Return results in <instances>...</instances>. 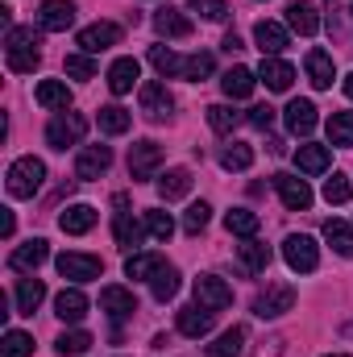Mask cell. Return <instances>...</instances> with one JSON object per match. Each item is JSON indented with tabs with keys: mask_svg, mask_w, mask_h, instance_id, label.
Returning <instances> with one entry per match:
<instances>
[{
	"mask_svg": "<svg viewBox=\"0 0 353 357\" xmlns=\"http://www.w3.org/2000/svg\"><path fill=\"white\" fill-rule=\"evenodd\" d=\"M150 63H154L158 75H167V79H191V84H200V79H208L216 71L212 54H175L167 46H150Z\"/></svg>",
	"mask_w": 353,
	"mask_h": 357,
	"instance_id": "1",
	"label": "cell"
},
{
	"mask_svg": "<svg viewBox=\"0 0 353 357\" xmlns=\"http://www.w3.org/2000/svg\"><path fill=\"white\" fill-rule=\"evenodd\" d=\"M38 46H42V42H38V33H33V29L13 25V29H8V38H4V50H8V71L29 75V71L42 63V50H38Z\"/></svg>",
	"mask_w": 353,
	"mask_h": 357,
	"instance_id": "2",
	"label": "cell"
},
{
	"mask_svg": "<svg viewBox=\"0 0 353 357\" xmlns=\"http://www.w3.org/2000/svg\"><path fill=\"white\" fill-rule=\"evenodd\" d=\"M42 178H46V167H42V158H17L13 167H8V195L13 199H33L38 191H42Z\"/></svg>",
	"mask_w": 353,
	"mask_h": 357,
	"instance_id": "3",
	"label": "cell"
},
{
	"mask_svg": "<svg viewBox=\"0 0 353 357\" xmlns=\"http://www.w3.org/2000/svg\"><path fill=\"white\" fill-rule=\"evenodd\" d=\"M84 133H88V121H84L80 112H59V116L46 125V142H50L54 150L80 146V142H84Z\"/></svg>",
	"mask_w": 353,
	"mask_h": 357,
	"instance_id": "4",
	"label": "cell"
},
{
	"mask_svg": "<svg viewBox=\"0 0 353 357\" xmlns=\"http://www.w3.org/2000/svg\"><path fill=\"white\" fill-rule=\"evenodd\" d=\"M283 258H287V266L295 270V274H312V270L320 266V250H316V241L308 233H291L283 241Z\"/></svg>",
	"mask_w": 353,
	"mask_h": 357,
	"instance_id": "5",
	"label": "cell"
},
{
	"mask_svg": "<svg viewBox=\"0 0 353 357\" xmlns=\"http://www.w3.org/2000/svg\"><path fill=\"white\" fill-rule=\"evenodd\" d=\"M291 307H295V287H287V282H266V291H258V299H254V316H262V320H274Z\"/></svg>",
	"mask_w": 353,
	"mask_h": 357,
	"instance_id": "6",
	"label": "cell"
},
{
	"mask_svg": "<svg viewBox=\"0 0 353 357\" xmlns=\"http://www.w3.org/2000/svg\"><path fill=\"white\" fill-rule=\"evenodd\" d=\"M195 303L208 307V312H225L233 303V287L225 278H216V274H200L195 278Z\"/></svg>",
	"mask_w": 353,
	"mask_h": 357,
	"instance_id": "7",
	"label": "cell"
},
{
	"mask_svg": "<svg viewBox=\"0 0 353 357\" xmlns=\"http://www.w3.org/2000/svg\"><path fill=\"white\" fill-rule=\"evenodd\" d=\"M158 167H163V146H158V142H137V146L129 150V175H133V183L154 178Z\"/></svg>",
	"mask_w": 353,
	"mask_h": 357,
	"instance_id": "8",
	"label": "cell"
},
{
	"mask_svg": "<svg viewBox=\"0 0 353 357\" xmlns=\"http://www.w3.org/2000/svg\"><path fill=\"white\" fill-rule=\"evenodd\" d=\"M274 191H278V199H283L287 212H308V208H312V187H308L303 178L274 175Z\"/></svg>",
	"mask_w": 353,
	"mask_h": 357,
	"instance_id": "9",
	"label": "cell"
},
{
	"mask_svg": "<svg viewBox=\"0 0 353 357\" xmlns=\"http://www.w3.org/2000/svg\"><path fill=\"white\" fill-rule=\"evenodd\" d=\"M59 274L71 278V282H91V278L104 274V262L96 254H63L59 258Z\"/></svg>",
	"mask_w": 353,
	"mask_h": 357,
	"instance_id": "10",
	"label": "cell"
},
{
	"mask_svg": "<svg viewBox=\"0 0 353 357\" xmlns=\"http://www.w3.org/2000/svg\"><path fill=\"white\" fill-rule=\"evenodd\" d=\"M100 312H104L112 324H121V320H129V316L137 312V299H133V291H125V287H104V291H100Z\"/></svg>",
	"mask_w": 353,
	"mask_h": 357,
	"instance_id": "11",
	"label": "cell"
},
{
	"mask_svg": "<svg viewBox=\"0 0 353 357\" xmlns=\"http://www.w3.org/2000/svg\"><path fill=\"white\" fill-rule=\"evenodd\" d=\"M38 21H42L46 33H67V29L75 25V4H71V0H42Z\"/></svg>",
	"mask_w": 353,
	"mask_h": 357,
	"instance_id": "12",
	"label": "cell"
},
{
	"mask_svg": "<svg viewBox=\"0 0 353 357\" xmlns=\"http://www.w3.org/2000/svg\"><path fill=\"white\" fill-rule=\"evenodd\" d=\"M171 108H175V96L167 91V84H158V79L142 84V112H146L150 121H167Z\"/></svg>",
	"mask_w": 353,
	"mask_h": 357,
	"instance_id": "13",
	"label": "cell"
},
{
	"mask_svg": "<svg viewBox=\"0 0 353 357\" xmlns=\"http://www.w3.org/2000/svg\"><path fill=\"white\" fill-rule=\"evenodd\" d=\"M117 42H121V25H112V21H96L88 29H80V50L84 54H100Z\"/></svg>",
	"mask_w": 353,
	"mask_h": 357,
	"instance_id": "14",
	"label": "cell"
},
{
	"mask_svg": "<svg viewBox=\"0 0 353 357\" xmlns=\"http://www.w3.org/2000/svg\"><path fill=\"white\" fill-rule=\"evenodd\" d=\"M112 167V150L108 146H84L80 150V158H75V178H100L104 171Z\"/></svg>",
	"mask_w": 353,
	"mask_h": 357,
	"instance_id": "15",
	"label": "cell"
},
{
	"mask_svg": "<svg viewBox=\"0 0 353 357\" xmlns=\"http://www.w3.org/2000/svg\"><path fill=\"white\" fill-rule=\"evenodd\" d=\"M254 42H258V50H262V59H278L291 38H287V29H283L278 21H258V25H254Z\"/></svg>",
	"mask_w": 353,
	"mask_h": 357,
	"instance_id": "16",
	"label": "cell"
},
{
	"mask_svg": "<svg viewBox=\"0 0 353 357\" xmlns=\"http://www.w3.org/2000/svg\"><path fill=\"white\" fill-rule=\"evenodd\" d=\"M287 25H291L299 38H312V33L320 29V13H316V4H312V0H295V4H287Z\"/></svg>",
	"mask_w": 353,
	"mask_h": 357,
	"instance_id": "17",
	"label": "cell"
},
{
	"mask_svg": "<svg viewBox=\"0 0 353 357\" xmlns=\"http://www.w3.org/2000/svg\"><path fill=\"white\" fill-rule=\"evenodd\" d=\"M212 316H216V312H208V307L191 303V307H183V312H179V333H183V337H191V341H200V337H208V333H212Z\"/></svg>",
	"mask_w": 353,
	"mask_h": 357,
	"instance_id": "18",
	"label": "cell"
},
{
	"mask_svg": "<svg viewBox=\"0 0 353 357\" xmlns=\"http://www.w3.org/2000/svg\"><path fill=\"white\" fill-rule=\"evenodd\" d=\"M316 121H320V116H316V104H312V100H291V104H287V129H291L295 137H308V133L316 129Z\"/></svg>",
	"mask_w": 353,
	"mask_h": 357,
	"instance_id": "19",
	"label": "cell"
},
{
	"mask_svg": "<svg viewBox=\"0 0 353 357\" xmlns=\"http://www.w3.org/2000/svg\"><path fill=\"white\" fill-rule=\"evenodd\" d=\"M54 316H59V320H67V324L84 320V316H88V295H84V291H75V287H63V291H59V299H54Z\"/></svg>",
	"mask_w": 353,
	"mask_h": 357,
	"instance_id": "20",
	"label": "cell"
},
{
	"mask_svg": "<svg viewBox=\"0 0 353 357\" xmlns=\"http://www.w3.org/2000/svg\"><path fill=\"white\" fill-rule=\"evenodd\" d=\"M258 79H262L270 91H287L291 84H295V67H291V63H283V59H262Z\"/></svg>",
	"mask_w": 353,
	"mask_h": 357,
	"instance_id": "21",
	"label": "cell"
},
{
	"mask_svg": "<svg viewBox=\"0 0 353 357\" xmlns=\"http://www.w3.org/2000/svg\"><path fill=\"white\" fill-rule=\"evenodd\" d=\"M329 162H333V150H329V146H299V150H295V167H299L303 175H324Z\"/></svg>",
	"mask_w": 353,
	"mask_h": 357,
	"instance_id": "22",
	"label": "cell"
},
{
	"mask_svg": "<svg viewBox=\"0 0 353 357\" xmlns=\"http://www.w3.org/2000/svg\"><path fill=\"white\" fill-rule=\"evenodd\" d=\"M46 258H50V245H46L42 237H33V241H25L21 250H13L8 266H13V270H38Z\"/></svg>",
	"mask_w": 353,
	"mask_h": 357,
	"instance_id": "23",
	"label": "cell"
},
{
	"mask_svg": "<svg viewBox=\"0 0 353 357\" xmlns=\"http://www.w3.org/2000/svg\"><path fill=\"white\" fill-rule=\"evenodd\" d=\"M254 84H258V75H254L250 67H229V71L220 75V88H225L229 100H246V96L254 91Z\"/></svg>",
	"mask_w": 353,
	"mask_h": 357,
	"instance_id": "24",
	"label": "cell"
},
{
	"mask_svg": "<svg viewBox=\"0 0 353 357\" xmlns=\"http://www.w3.org/2000/svg\"><path fill=\"white\" fill-rule=\"evenodd\" d=\"M137 75H142L137 59H117V63L108 67V88L117 91V96H125V91H133V84H137Z\"/></svg>",
	"mask_w": 353,
	"mask_h": 357,
	"instance_id": "25",
	"label": "cell"
},
{
	"mask_svg": "<svg viewBox=\"0 0 353 357\" xmlns=\"http://www.w3.org/2000/svg\"><path fill=\"white\" fill-rule=\"evenodd\" d=\"M112 237H117L121 250H137L142 237H146V229H142V220H133L129 212H117V220H112Z\"/></svg>",
	"mask_w": 353,
	"mask_h": 357,
	"instance_id": "26",
	"label": "cell"
},
{
	"mask_svg": "<svg viewBox=\"0 0 353 357\" xmlns=\"http://www.w3.org/2000/svg\"><path fill=\"white\" fill-rule=\"evenodd\" d=\"M46 299V287H42V278H21L17 282V316H33L38 312V303Z\"/></svg>",
	"mask_w": 353,
	"mask_h": 357,
	"instance_id": "27",
	"label": "cell"
},
{
	"mask_svg": "<svg viewBox=\"0 0 353 357\" xmlns=\"http://www.w3.org/2000/svg\"><path fill=\"white\" fill-rule=\"evenodd\" d=\"M91 225H96V208H91V204H71V208L59 216V229H63V233H71V237L88 233Z\"/></svg>",
	"mask_w": 353,
	"mask_h": 357,
	"instance_id": "28",
	"label": "cell"
},
{
	"mask_svg": "<svg viewBox=\"0 0 353 357\" xmlns=\"http://www.w3.org/2000/svg\"><path fill=\"white\" fill-rule=\"evenodd\" d=\"M333 75H337V67H333V54H324V50H308V79H312V88H333Z\"/></svg>",
	"mask_w": 353,
	"mask_h": 357,
	"instance_id": "29",
	"label": "cell"
},
{
	"mask_svg": "<svg viewBox=\"0 0 353 357\" xmlns=\"http://www.w3.org/2000/svg\"><path fill=\"white\" fill-rule=\"evenodd\" d=\"M154 29H158L163 38H191V21H187L179 8H171V4L154 13Z\"/></svg>",
	"mask_w": 353,
	"mask_h": 357,
	"instance_id": "30",
	"label": "cell"
},
{
	"mask_svg": "<svg viewBox=\"0 0 353 357\" xmlns=\"http://www.w3.org/2000/svg\"><path fill=\"white\" fill-rule=\"evenodd\" d=\"M33 100L42 104V108H71V88L67 84H59V79H42L38 88H33Z\"/></svg>",
	"mask_w": 353,
	"mask_h": 357,
	"instance_id": "31",
	"label": "cell"
},
{
	"mask_svg": "<svg viewBox=\"0 0 353 357\" xmlns=\"http://www.w3.org/2000/svg\"><path fill=\"white\" fill-rule=\"evenodd\" d=\"M191 191V171L187 167H175V171H167V175L158 178V195L167 199V204H175Z\"/></svg>",
	"mask_w": 353,
	"mask_h": 357,
	"instance_id": "32",
	"label": "cell"
},
{
	"mask_svg": "<svg viewBox=\"0 0 353 357\" xmlns=\"http://www.w3.org/2000/svg\"><path fill=\"white\" fill-rule=\"evenodd\" d=\"M225 229H229L233 237H258L262 220H258V212H250V208H233V212H225Z\"/></svg>",
	"mask_w": 353,
	"mask_h": 357,
	"instance_id": "33",
	"label": "cell"
},
{
	"mask_svg": "<svg viewBox=\"0 0 353 357\" xmlns=\"http://www.w3.org/2000/svg\"><path fill=\"white\" fill-rule=\"evenodd\" d=\"M266 266H270V245L246 237V245H241V270H246V274H262Z\"/></svg>",
	"mask_w": 353,
	"mask_h": 357,
	"instance_id": "34",
	"label": "cell"
},
{
	"mask_svg": "<svg viewBox=\"0 0 353 357\" xmlns=\"http://www.w3.org/2000/svg\"><path fill=\"white\" fill-rule=\"evenodd\" d=\"M329 29L337 38L353 33V0H329Z\"/></svg>",
	"mask_w": 353,
	"mask_h": 357,
	"instance_id": "35",
	"label": "cell"
},
{
	"mask_svg": "<svg viewBox=\"0 0 353 357\" xmlns=\"http://www.w3.org/2000/svg\"><path fill=\"white\" fill-rule=\"evenodd\" d=\"M150 291H154V299H158V303L175 299V291H179V270L163 262V266L154 270V278H150Z\"/></svg>",
	"mask_w": 353,
	"mask_h": 357,
	"instance_id": "36",
	"label": "cell"
},
{
	"mask_svg": "<svg viewBox=\"0 0 353 357\" xmlns=\"http://www.w3.org/2000/svg\"><path fill=\"white\" fill-rule=\"evenodd\" d=\"M100 129L104 133H112V137H121V133H129V125H133V116L121 108V104H108V108H100Z\"/></svg>",
	"mask_w": 353,
	"mask_h": 357,
	"instance_id": "37",
	"label": "cell"
},
{
	"mask_svg": "<svg viewBox=\"0 0 353 357\" xmlns=\"http://www.w3.org/2000/svg\"><path fill=\"white\" fill-rule=\"evenodd\" d=\"M324 241H329L341 258H353V229L345 220H329V225H324Z\"/></svg>",
	"mask_w": 353,
	"mask_h": 357,
	"instance_id": "38",
	"label": "cell"
},
{
	"mask_svg": "<svg viewBox=\"0 0 353 357\" xmlns=\"http://www.w3.org/2000/svg\"><path fill=\"white\" fill-rule=\"evenodd\" d=\"M241 345H246V328H229V333H220V337L208 345V357H237Z\"/></svg>",
	"mask_w": 353,
	"mask_h": 357,
	"instance_id": "39",
	"label": "cell"
},
{
	"mask_svg": "<svg viewBox=\"0 0 353 357\" xmlns=\"http://www.w3.org/2000/svg\"><path fill=\"white\" fill-rule=\"evenodd\" d=\"M329 142L341 146V150H350L353 146V112H333L329 116Z\"/></svg>",
	"mask_w": 353,
	"mask_h": 357,
	"instance_id": "40",
	"label": "cell"
},
{
	"mask_svg": "<svg viewBox=\"0 0 353 357\" xmlns=\"http://www.w3.org/2000/svg\"><path fill=\"white\" fill-rule=\"evenodd\" d=\"M208 125H212L216 133H233V129L241 125V112L229 108V104H212V108H208Z\"/></svg>",
	"mask_w": 353,
	"mask_h": 357,
	"instance_id": "41",
	"label": "cell"
},
{
	"mask_svg": "<svg viewBox=\"0 0 353 357\" xmlns=\"http://www.w3.org/2000/svg\"><path fill=\"white\" fill-rule=\"evenodd\" d=\"M220 167H225V171H250V167H254V150H250L246 142H233V146L220 154Z\"/></svg>",
	"mask_w": 353,
	"mask_h": 357,
	"instance_id": "42",
	"label": "cell"
},
{
	"mask_svg": "<svg viewBox=\"0 0 353 357\" xmlns=\"http://www.w3.org/2000/svg\"><path fill=\"white\" fill-rule=\"evenodd\" d=\"M146 233L154 237V241H171L175 237V220H171V212H146Z\"/></svg>",
	"mask_w": 353,
	"mask_h": 357,
	"instance_id": "43",
	"label": "cell"
},
{
	"mask_svg": "<svg viewBox=\"0 0 353 357\" xmlns=\"http://www.w3.org/2000/svg\"><path fill=\"white\" fill-rule=\"evenodd\" d=\"M163 266V258L158 254H129V262H125V274L129 278H154V270Z\"/></svg>",
	"mask_w": 353,
	"mask_h": 357,
	"instance_id": "44",
	"label": "cell"
},
{
	"mask_svg": "<svg viewBox=\"0 0 353 357\" xmlns=\"http://www.w3.org/2000/svg\"><path fill=\"white\" fill-rule=\"evenodd\" d=\"M4 357H29L33 354V337L29 333H21V328H8L4 333V349H0Z\"/></svg>",
	"mask_w": 353,
	"mask_h": 357,
	"instance_id": "45",
	"label": "cell"
},
{
	"mask_svg": "<svg viewBox=\"0 0 353 357\" xmlns=\"http://www.w3.org/2000/svg\"><path fill=\"white\" fill-rule=\"evenodd\" d=\"M54 349L63 357H80V354H88L91 349V337L88 333H63L59 341H54Z\"/></svg>",
	"mask_w": 353,
	"mask_h": 357,
	"instance_id": "46",
	"label": "cell"
},
{
	"mask_svg": "<svg viewBox=\"0 0 353 357\" xmlns=\"http://www.w3.org/2000/svg\"><path fill=\"white\" fill-rule=\"evenodd\" d=\"M208 220H212V208L200 199V204H191V208H187V216H183V229H187V233H204V229H208Z\"/></svg>",
	"mask_w": 353,
	"mask_h": 357,
	"instance_id": "47",
	"label": "cell"
},
{
	"mask_svg": "<svg viewBox=\"0 0 353 357\" xmlns=\"http://www.w3.org/2000/svg\"><path fill=\"white\" fill-rule=\"evenodd\" d=\"M350 195H353V187H350L345 175L324 178V199H329V204H350Z\"/></svg>",
	"mask_w": 353,
	"mask_h": 357,
	"instance_id": "48",
	"label": "cell"
},
{
	"mask_svg": "<svg viewBox=\"0 0 353 357\" xmlns=\"http://www.w3.org/2000/svg\"><path fill=\"white\" fill-rule=\"evenodd\" d=\"M191 8H195L200 17H208V21H225V17H229V4H225V0H191Z\"/></svg>",
	"mask_w": 353,
	"mask_h": 357,
	"instance_id": "49",
	"label": "cell"
},
{
	"mask_svg": "<svg viewBox=\"0 0 353 357\" xmlns=\"http://www.w3.org/2000/svg\"><path fill=\"white\" fill-rule=\"evenodd\" d=\"M67 75H75V79H91V75H96V63H91L88 54H67Z\"/></svg>",
	"mask_w": 353,
	"mask_h": 357,
	"instance_id": "50",
	"label": "cell"
},
{
	"mask_svg": "<svg viewBox=\"0 0 353 357\" xmlns=\"http://www.w3.org/2000/svg\"><path fill=\"white\" fill-rule=\"evenodd\" d=\"M250 125H254V129H270V125H274V108H270V104L250 108Z\"/></svg>",
	"mask_w": 353,
	"mask_h": 357,
	"instance_id": "51",
	"label": "cell"
},
{
	"mask_svg": "<svg viewBox=\"0 0 353 357\" xmlns=\"http://www.w3.org/2000/svg\"><path fill=\"white\" fill-rule=\"evenodd\" d=\"M13 229H17V220H13V212L4 208V216H0V233H4V237H13Z\"/></svg>",
	"mask_w": 353,
	"mask_h": 357,
	"instance_id": "52",
	"label": "cell"
},
{
	"mask_svg": "<svg viewBox=\"0 0 353 357\" xmlns=\"http://www.w3.org/2000/svg\"><path fill=\"white\" fill-rule=\"evenodd\" d=\"M220 46H225L229 54H237V50H241V38H237V33H225V42H220Z\"/></svg>",
	"mask_w": 353,
	"mask_h": 357,
	"instance_id": "53",
	"label": "cell"
},
{
	"mask_svg": "<svg viewBox=\"0 0 353 357\" xmlns=\"http://www.w3.org/2000/svg\"><path fill=\"white\" fill-rule=\"evenodd\" d=\"M345 96H350V100H353V71H350V75H345Z\"/></svg>",
	"mask_w": 353,
	"mask_h": 357,
	"instance_id": "54",
	"label": "cell"
},
{
	"mask_svg": "<svg viewBox=\"0 0 353 357\" xmlns=\"http://www.w3.org/2000/svg\"><path fill=\"white\" fill-rule=\"evenodd\" d=\"M329 357H345V354H329Z\"/></svg>",
	"mask_w": 353,
	"mask_h": 357,
	"instance_id": "55",
	"label": "cell"
}]
</instances>
